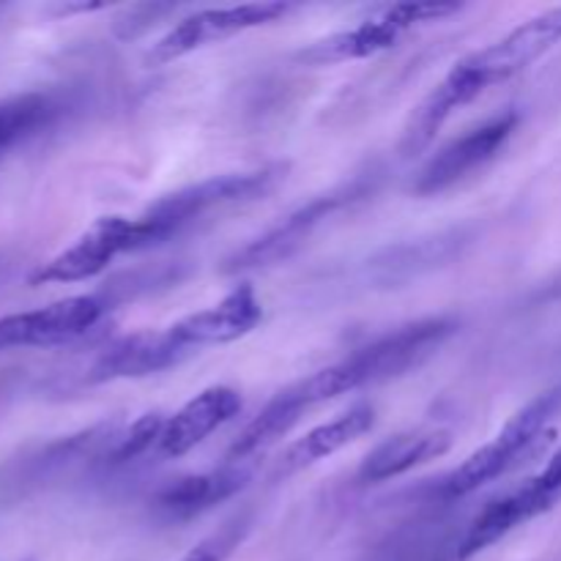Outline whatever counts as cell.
<instances>
[{
	"label": "cell",
	"mask_w": 561,
	"mask_h": 561,
	"mask_svg": "<svg viewBox=\"0 0 561 561\" xmlns=\"http://www.w3.org/2000/svg\"><path fill=\"white\" fill-rule=\"evenodd\" d=\"M285 170H288L285 164H268V168L250 170V173L214 175L201 184L159 197L140 217H135L137 247L148 250V247L164 244V241L197 228L214 214L261 201L285 179Z\"/></svg>",
	"instance_id": "cell-2"
},
{
	"label": "cell",
	"mask_w": 561,
	"mask_h": 561,
	"mask_svg": "<svg viewBox=\"0 0 561 561\" xmlns=\"http://www.w3.org/2000/svg\"><path fill=\"white\" fill-rule=\"evenodd\" d=\"M458 323L453 318H425V321L405 323L394 332L383 334L376 343L354 351L343 362L312 373L305 381L288 387V392L299 400L301 409H312L318 403L356 392V389L383 383L403 373L416 370L425 359H431L453 334Z\"/></svg>",
	"instance_id": "cell-1"
},
{
	"label": "cell",
	"mask_w": 561,
	"mask_h": 561,
	"mask_svg": "<svg viewBox=\"0 0 561 561\" xmlns=\"http://www.w3.org/2000/svg\"><path fill=\"white\" fill-rule=\"evenodd\" d=\"M135 217H99L85 233L77 236L64 252L49 257L31 277L33 285H69L99 277L110 263L126 252H137Z\"/></svg>",
	"instance_id": "cell-7"
},
{
	"label": "cell",
	"mask_w": 561,
	"mask_h": 561,
	"mask_svg": "<svg viewBox=\"0 0 561 561\" xmlns=\"http://www.w3.org/2000/svg\"><path fill=\"white\" fill-rule=\"evenodd\" d=\"M381 11L400 33H409L411 27H420L425 25V22H436L449 14H458L460 5L444 3V0H409V3L383 5Z\"/></svg>",
	"instance_id": "cell-23"
},
{
	"label": "cell",
	"mask_w": 561,
	"mask_h": 561,
	"mask_svg": "<svg viewBox=\"0 0 561 561\" xmlns=\"http://www.w3.org/2000/svg\"><path fill=\"white\" fill-rule=\"evenodd\" d=\"M561 42V5L540 11L520 22L518 27L502 36L499 42L488 44L485 49L466 55L463 64L471 75L480 80L482 88L510 80L529 66H535L542 55L551 53Z\"/></svg>",
	"instance_id": "cell-9"
},
{
	"label": "cell",
	"mask_w": 561,
	"mask_h": 561,
	"mask_svg": "<svg viewBox=\"0 0 561 561\" xmlns=\"http://www.w3.org/2000/svg\"><path fill=\"white\" fill-rule=\"evenodd\" d=\"M102 296H69L47 307L0 318V354L14 348H49L82 337L102 321Z\"/></svg>",
	"instance_id": "cell-8"
},
{
	"label": "cell",
	"mask_w": 561,
	"mask_h": 561,
	"mask_svg": "<svg viewBox=\"0 0 561 561\" xmlns=\"http://www.w3.org/2000/svg\"><path fill=\"white\" fill-rule=\"evenodd\" d=\"M301 414H305V409L299 405V400H296L288 389L279 392L277 398H274L272 403L241 431V436L236 438V444L230 447L228 460L239 463V460H247L252 458V455L263 453L266 447H272L277 438H283L285 433L299 422Z\"/></svg>",
	"instance_id": "cell-19"
},
{
	"label": "cell",
	"mask_w": 561,
	"mask_h": 561,
	"mask_svg": "<svg viewBox=\"0 0 561 561\" xmlns=\"http://www.w3.org/2000/svg\"><path fill=\"white\" fill-rule=\"evenodd\" d=\"M241 411V394L236 389L222 387H206L197 392L195 398L186 400L168 422L159 436V453L164 458H181V455L192 453L197 444L206 442L214 431L228 425L233 416Z\"/></svg>",
	"instance_id": "cell-13"
},
{
	"label": "cell",
	"mask_w": 561,
	"mask_h": 561,
	"mask_svg": "<svg viewBox=\"0 0 561 561\" xmlns=\"http://www.w3.org/2000/svg\"><path fill=\"white\" fill-rule=\"evenodd\" d=\"M515 124H518V115L502 113L480 124L477 129H469L466 135L455 137L453 142H447L442 151H436L427 159L425 168L416 173L411 192L427 197L453 190L455 184H460V181L469 179L471 173H477V170H482L499 157V151L513 137Z\"/></svg>",
	"instance_id": "cell-6"
},
{
	"label": "cell",
	"mask_w": 561,
	"mask_h": 561,
	"mask_svg": "<svg viewBox=\"0 0 561 561\" xmlns=\"http://www.w3.org/2000/svg\"><path fill=\"white\" fill-rule=\"evenodd\" d=\"M104 9V3H85V5H60V9H55V14H75V11H99Z\"/></svg>",
	"instance_id": "cell-25"
},
{
	"label": "cell",
	"mask_w": 561,
	"mask_h": 561,
	"mask_svg": "<svg viewBox=\"0 0 561 561\" xmlns=\"http://www.w3.org/2000/svg\"><path fill=\"white\" fill-rule=\"evenodd\" d=\"M535 482L540 488H546V491H551V493H557V496H561V449L557 455H553L551 460H548V466L540 471V474L535 477Z\"/></svg>",
	"instance_id": "cell-24"
},
{
	"label": "cell",
	"mask_w": 561,
	"mask_h": 561,
	"mask_svg": "<svg viewBox=\"0 0 561 561\" xmlns=\"http://www.w3.org/2000/svg\"><path fill=\"white\" fill-rule=\"evenodd\" d=\"M186 354L190 351L175 343L170 329H159V332L142 329V332L126 334V337L107 345L104 354L93 362L88 381L104 383L126 381V378H146L179 365Z\"/></svg>",
	"instance_id": "cell-12"
},
{
	"label": "cell",
	"mask_w": 561,
	"mask_h": 561,
	"mask_svg": "<svg viewBox=\"0 0 561 561\" xmlns=\"http://www.w3.org/2000/svg\"><path fill=\"white\" fill-rule=\"evenodd\" d=\"M250 529V518L247 515H236L233 520L219 526L208 537H203L197 546H192L179 561H228L230 553L241 546Z\"/></svg>",
	"instance_id": "cell-21"
},
{
	"label": "cell",
	"mask_w": 561,
	"mask_h": 561,
	"mask_svg": "<svg viewBox=\"0 0 561 561\" xmlns=\"http://www.w3.org/2000/svg\"><path fill=\"white\" fill-rule=\"evenodd\" d=\"M164 422L159 411H151V414H142L129 431L121 438H115L113 455H110V463H129L131 458L142 455L146 449H151L153 444H159V436L164 431Z\"/></svg>",
	"instance_id": "cell-22"
},
{
	"label": "cell",
	"mask_w": 561,
	"mask_h": 561,
	"mask_svg": "<svg viewBox=\"0 0 561 561\" xmlns=\"http://www.w3.org/2000/svg\"><path fill=\"white\" fill-rule=\"evenodd\" d=\"M482 91L485 88L480 85V80L466 69L463 60H458L449 69V75L416 104L414 113L405 121L403 135H400L398 142L400 159H416L420 153H425L431 142L436 140L438 131H442V126L453 118L455 110L474 102Z\"/></svg>",
	"instance_id": "cell-11"
},
{
	"label": "cell",
	"mask_w": 561,
	"mask_h": 561,
	"mask_svg": "<svg viewBox=\"0 0 561 561\" xmlns=\"http://www.w3.org/2000/svg\"><path fill=\"white\" fill-rule=\"evenodd\" d=\"M294 5L283 3V0H261V3H241V5H225V9H203L195 14L184 16L175 22L146 55L148 66H164L173 60L184 58V55L195 53V49L208 47V44H219L225 38H233L239 33L252 31V27L272 25V22L283 20Z\"/></svg>",
	"instance_id": "cell-5"
},
{
	"label": "cell",
	"mask_w": 561,
	"mask_h": 561,
	"mask_svg": "<svg viewBox=\"0 0 561 561\" xmlns=\"http://www.w3.org/2000/svg\"><path fill=\"white\" fill-rule=\"evenodd\" d=\"M263 321V305L257 299L255 288L250 283L236 285L230 294H225L217 305L197 310L192 316L175 321L170 334L175 343L184 345L186 351L208 348V345H228L236 340L255 332Z\"/></svg>",
	"instance_id": "cell-10"
},
{
	"label": "cell",
	"mask_w": 561,
	"mask_h": 561,
	"mask_svg": "<svg viewBox=\"0 0 561 561\" xmlns=\"http://www.w3.org/2000/svg\"><path fill=\"white\" fill-rule=\"evenodd\" d=\"M561 403V389H551V392L540 394L537 400H531L529 405L518 411L507 425L499 431V436L493 442H488L485 447H480L477 453H471L458 469L449 474L447 496H469V493L480 491L485 482L496 480L504 471L513 469L515 463H520V458L537 449V444H546V438H551L553 433H546L548 420L557 414Z\"/></svg>",
	"instance_id": "cell-3"
},
{
	"label": "cell",
	"mask_w": 561,
	"mask_h": 561,
	"mask_svg": "<svg viewBox=\"0 0 561 561\" xmlns=\"http://www.w3.org/2000/svg\"><path fill=\"white\" fill-rule=\"evenodd\" d=\"M373 422H376V409L367 403H356L351 405L348 411H343L340 416H334V420L312 427L310 433L296 438V442L285 449L277 466V477L299 474V471L332 458L340 449H345L348 444H354L356 438L365 436L373 427Z\"/></svg>",
	"instance_id": "cell-16"
},
{
	"label": "cell",
	"mask_w": 561,
	"mask_h": 561,
	"mask_svg": "<svg viewBox=\"0 0 561 561\" xmlns=\"http://www.w3.org/2000/svg\"><path fill=\"white\" fill-rule=\"evenodd\" d=\"M557 493L546 491V488L537 485L535 480H529L524 488L507 493V496L493 499V502L471 520L469 529H466V537L458 546V561H469L471 557H477V553L496 546V542L502 540V537H507L513 529L529 524L537 515L548 513V510L557 504Z\"/></svg>",
	"instance_id": "cell-14"
},
{
	"label": "cell",
	"mask_w": 561,
	"mask_h": 561,
	"mask_svg": "<svg viewBox=\"0 0 561 561\" xmlns=\"http://www.w3.org/2000/svg\"><path fill=\"white\" fill-rule=\"evenodd\" d=\"M58 113V104L47 93H22L0 102V159L9 148L42 131Z\"/></svg>",
	"instance_id": "cell-20"
},
{
	"label": "cell",
	"mask_w": 561,
	"mask_h": 561,
	"mask_svg": "<svg viewBox=\"0 0 561 561\" xmlns=\"http://www.w3.org/2000/svg\"><path fill=\"white\" fill-rule=\"evenodd\" d=\"M449 449H453V433L442 431V427H416V431L398 433L362 460L356 480L365 485L394 480V477L409 474V471L442 458Z\"/></svg>",
	"instance_id": "cell-15"
},
{
	"label": "cell",
	"mask_w": 561,
	"mask_h": 561,
	"mask_svg": "<svg viewBox=\"0 0 561 561\" xmlns=\"http://www.w3.org/2000/svg\"><path fill=\"white\" fill-rule=\"evenodd\" d=\"M403 33L387 20L381 9L373 11L367 20H362L356 27L348 31L332 33V36L321 38V42L310 44L307 49H301L299 60L301 64L323 66V64H345V60H359L370 58V55L383 53V49L394 47L400 42Z\"/></svg>",
	"instance_id": "cell-17"
},
{
	"label": "cell",
	"mask_w": 561,
	"mask_h": 561,
	"mask_svg": "<svg viewBox=\"0 0 561 561\" xmlns=\"http://www.w3.org/2000/svg\"><path fill=\"white\" fill-rule=\"evenodd\" d=\"M244 485L247 471H241L239 466H225L219 471L181 477V480L170 482L168 488L157 493V504L170 518H192V515L211 510L214 504L236 496Z\"/></svg>",
	"instance_id": "cell-18"
},
{
	"label": "cell",
	"mask_w": 561,
	"mask_h": 561,
	"mask_svg": "<svg viewBox=\"0 0 561 561\" xmlns=\"http://www.w3.org/2000/svg\"><path fill=\"white\" fill-rule=\"evenodd\" d=\"M373 179L370 173L356 175L351 184L337 186V190L327 192V195H318L316 201L307 203L305 208L294 211L290 217H285L283 222L274 225L272 230H266L263 236H257L255 241H250L247 247H241L236 255H230L225 261V274L233 272H247V268H261V266H272V263L285 261L294 252H299L301 247L307 244L312 233L327 222L332 214H337L340 208L351 206V203L362 201L370 192Z\"/></svg>",
	"instance_id": "cell-4"
}]
</instances>
